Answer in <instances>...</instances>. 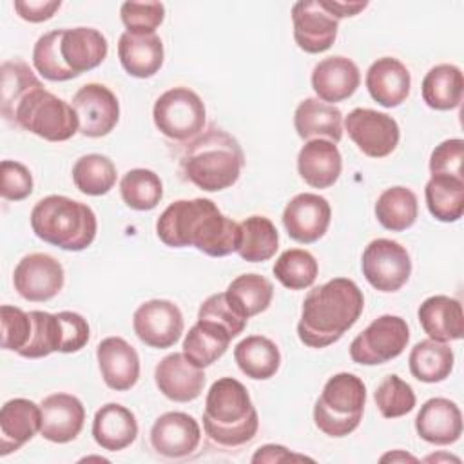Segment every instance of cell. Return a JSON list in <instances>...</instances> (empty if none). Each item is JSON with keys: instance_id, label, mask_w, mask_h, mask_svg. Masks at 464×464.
Listing matches in <instances>:
<instances>
[{"instance_id": "cell-1", "label": "cell", "mask_w": 464, "mask_h": 464, "mask_svg": "<svg viewBox=\"0 0 464 464\" xmlns=\"http://www.w3.org/2000/svg\"><path fill=\"white\" fill-rule=\"evenodd\" d=\"M156 234L167 246H196L210 257H225L237 252L241 239L239 223L227 218L207 198L170 203L156 221Z\"/></svg>"}, {"instance_id": "cell-2", "label": "cell", "mask_w": 464, "mask_h": 464, "mask_svg": "<svg viewBox=\"0 0 464 464\" xmlns=\"http://www.w3.org/2000/svg\"><path fill=\"white\" fill-rule=\"evenodd\" d=\"M364 295L348 277H334L312 288L297 323L299 341L310 348H326L337 343L361 317Z\"/></svg>"}, {"instance_id": "cell-3", "label": "cell", "mask_w": 464, "mask_h": 464, "mask_svg": "<svg viewBox=\"0 0 464 464\" xmlns=\"http://www.w3.org/2000/svg\"><path fill=\"white\" fill-rule=\"evenodd\" d=\"M245 165L239 141L227 130L208 125L187 141L179 154V174L201 190L219 192L232 187Z\"/></svg>"}, {"instance_id": "cell-4", "label": "cell", "mask_w": 464, "mask_h": 464, "mask_svg": "<svg viewBox=\"0 0 464 464\" xmlns=\"http://www.w3.org/2000/svg\"><path fill=\"white\" fill-rule=\"evenodd\" d=\"M259 428V417L248 390L234 377H221L207 392L203 430L207 437L223 448H237L250 442Z\"/></svg>"}, {"instance_id": "cell-5", "label": "cell", "mask_w": 464, "mask_h": 464, "mask_svg": "<svg viewBox=\"0 0 464 464\" xmlns=\"http://www.w3.org/2000/svg\"><path fill=\"white\" fill-rule=\"evenodd\" d=\"M29 219L36 237L71 252L91 246L98 230L96 214L89 205L58 194L36 201Z\"/></svg>"}, {"instance_id": "cell-6", "label": "cell", "mask_w": 464, "mask_h": 464, "mask_svg": "<svg viewBox=\"0 0 464 464\" xmlns=\"http://www.w3.org/2000/svg\"><path fill=\"white\" fill-rule=\"evenodd\" d=\"M366 386L353 373L332 375L314 406V422L328 437H346L361 424Z\"/></svg>"}, {"instance_id": "cell-7", "label": "cell", "mask_w": 464, "mask_h": 464, "mask_svg": "<svg viewBox=\"0 0 464 464\" xmlns=\"http://www.w3.org/2000/svg\"><path fill=\"white\" fill-rule=\"evenodd\" d=\"M9 123L47 141H67L78 132V116L72 105L44 89V85L24 94Z\"/></svg>"}, {"instance_id": "cell-8", "label": "cell", "mask_w": 464, "mask_h": 464, "mask_svg": "<svg viewBox=\"0 0 464 464\" xmlns=\"http://www.w3.org/2000/svg\"><path fill=\"white\" fill-rule=\"evenodd\" d=\"M205 103L188 87L165 91L152 107L156 129L174 141H188L205 127Z\"/></svg>"}, {"instance_id": "cell-9", "label": "cell", "mask_w": 464, "mask_h": 464, "mask_svg": "<svg viewBox=\"0 0 464 464\" xmlns=\"http://www.w3.org/2000/svg\"><path fill=\"white\" fill-rule=\"evenodd\" d=\"M410 341V328L399 315L384 314L373 319L350 344V357L357 364L375 366L399 357Z\"/></svg>"}, {"instance_id": "cell-10", "label": "cell", "mask_w": 464, "mask_h": 464, "mask_svg": "<svg viewBox=\"0 0 464 464\" xmlns=\"http://www.w3.org/2000/svg\"><path fill=\"white\" fill-rule=\"evenodd\" d=\"M361 268L362 276L375 290L397 292L410 279L411 259L401 243L379 237L366 245Z\"/></svg>"}, {"instance_id": "cell-11", "label": "cell", "mask_w": 464, "mask_h": 464, "mask_svg": "<svg viewBox=\"0 0 464 464\" xmlns=\"http://www.w3.org/2000/svg\"><path fill=\"white\" fill-rule=\"evenodd\" d=\"M344 129L357 149L368 158H386L399 145L401 130L397 121L373 109L357 107L344 118Z\"/></svg>"}, {"instance_id": "cell-12", "label": "cell", "mask_w": 464, "mask_h": 464, "mask_svg": "<svg viewBox=\"0 0 464 464\" xmlns=\"http://www.w3.org/2000/svg\"><path fill=\"white\" fill-rule=\"evenodd\" d=\"M63 281L65 274L62 263L42 252L24 256L13 272L14 290L31 303L53 299L63 288Z\"/></svg>"}, {"instance_id": "cell-13", "label": "cell", "mask_w": 464, "mask_h": 464, "mask_svg": "<svg viewBox=\"0 0 464 464\" xmlns=\"http://www.w3.org/2000/svg\"><path fill=\"white\" fill-rule=\"evenodd\" d=\"M132 328L143 344L158 350L170 348L183 334V314L169 299H150L136 308Z\"/></svg>"}, {"instance_id": "cell-14", "label": "cell", "mask_w": 464, "mask_h": 464, "mask_svg": "<svg viewBox=\"0 0 464 464\" xmlns=\"http://www.w3.org/2000/svg\"><path fill=\"white\" fill-rule=\"evenodd\" d=\"M71 105L78 116V132L87 138L107 136L120 120L118 98L102 83L82 85Z\"/></svg>"}, {"instance_id": "cell-15", "label": "cell", "mask_w": 464, "mask_h": 464, "mask_svg": "<svg viewBox=\"0 0 464 464\" xmlns=\"http://www.w3.org/2000/svg\"><path fill=\"white\" fill-rule=\"evenodd\" d=\"M294 40L308 54H319L332 47L337 38L339 20L321 0H299L292 5Z\"/></svg>"}, {"instance_id": "cell-16", "label": "cell", "mask_w": 464, "mask_h": 464, "mask_svg": "<svg viewBox=\"0 0 464 464\" xmlns=\"http://www.w3.org/2000/svg\"><path fill=\"white\" fill-rule=\"evenodd\" d=\"M332 219V208L326 198L312 192L294 196L283 210L286 234L297 243H315L324 236Z\"/></svg>"}, {"instance_id": "cell-17", "label": "cell", "mask_w": 464, "mask_h": 464, "mask_svg": "<svg viewBox=\"0 0 464 464\" xmlns=\"http://www.w3.org/2000/svg\"><path fill=\"white\" fill-rule=\"evenodd\" d=\"M201 440L198 420L183 411H167L160 415L150 428V446L167 459H183L192 455Z\"/></svg>"}, {"instance_id": "cell-18", "label": "cell", "mask_w": 464, "mask_h": 464, "mask_svg": "<svg viewBox=\"0 0 464 464\" xmlns=\"http://www.w3.org/2000/svg\"><path fill=\"white\" fill-rule=\"evenodd\" d=\"M154 382L167 399L174 402H190L203 392L205 372L188 361L183 352H174L156 364Z\"/></svg>"}, {"instance_id": "cell-19", "label": "cell", "mask_w": 464, "mask_h": 464, "mask_svg": "<svg viewBox=\"0 0 464 464\" xmlns=\"http://www.w3.org/2000/svg\"><path fill=\"white\" fill-rule=\"evenodd\" d=\"M58 51L63 65L76 78L105 60L109 44L107 38L92 27L58 29Z\"/></svg>"}, {"instance_id": "cell-20", "label": "cell", "mask_w": 464, "mask_h": 464, "mask_svg": "<svg viewBox=\"0 0 464 464\" xmlns=\"http://www.w3.org/2000/svg\"><path fill=\"white\" fill-rule=\"evenodd\" d=\"M42 428L40 435L54 444L74 440L85 422L82 401L71 393H51L40 402Z\"/></svg>"}, {"instance_id": "cell-21", "label": "cell", "mask_w": 464, "mask_h": 464, "mask_svg": "<svg viewBox=\"0 0 464 464\" xmlns=\"http://www.w3.org/2000/svg\"><path fill=\"white\" fill-rule=\"evenodd\" d=\"M96 359L103 382L114 392L130 390L140 379V357L123 337L112 335L100 341Z\"/></svg>"}, {"instance_id": "cell-22", "label": "cell", "mask_w": 464, "mask_h": 464, "mask_svg": "<svg viewBox=\"0 0 464 464\" xmlns=\"http://www.w3.org/2000/svg\"><path fill=\"white\" fill-rule=\"evenodd\" d=\"M415 431L430 444H453L462 435V413L450 399H428L415 417Z\"/></svg>"}, {"instance_id": "cell-23", "label": "cell", "mask_w": 464, "mask_h": 464, "mask_svg": "<svg viewBox=\"0 0 464 464\" xmlns=\"http://www.w3.org/2000/svg\"><path fill=\"white\" fill-rule=\"evenodd\" d=\"M42 428V410L29 399H11L0 410V455L5 457L29 442Z\"/></svg>"}, {"instance_id": "cell-24", "label": "cell", "mask_w": 464, "mask_h": 464, "mask_svg": "<svg viewBox=\"0 0 464 464\" xmlns=\"http://www.w3.org/2000/svg\"><path fill=\"white\" fill-rule=\"evenodd\" d=\"M361 83L359 67L346 56H328L312 71V89L324 103L350 98Z\"/></svg>"}, {"instance_id": "cell-25", "label": "cell", "mask_w": 464, "mask_h": 464, "mask_svg": "<svg viewBox=\"0 0 464 464\" xmlns=\"http://www.w3.org/2000/svg\"><path fill=\"white\" fill-rule=\"evenodd\" d=\"M364 82L370 96L379 105L392 109L406 102L411 87V74L401 60L382 56L370 65Z\"/></svg>"}, {"instance_id": "cell-26", "label": "cell", "mask_w": 464, "mask_h": 464, "mask_svg": "<svg viewBox=\"0 0 464 464\" xmlns=\"http://www.w3.org/2000/svg\"><path fill=\"white\" fill-rule=\"evenodd\" d=\"M299 176L314 188L332 187L343 170V158L334 141L310 140L297 154Z\"/></svg>"}, {"instance_id": "cell-27", "label": "cell", "mask_w": 464, "mask_h": 464, "mask_svg": "<svg viewBox=\"0 0 464 464\" xmlns=\"http://www.w3.org/2000/svg\"><path fill=\"white\" fill-rule=\"evenodd\" d=\"M419 323L430 339L450 343L464 335V314L460 301L450 295H431L417 310Z\"/></svg>"}, {"instance_id": "cell-28", "label": "cell", "mask_w": 464, "mask_h": 464, "mask_svg": "<svg viewBox=\"0 0 464 464\" xmlns=\"http://www.w3.org/2000/svg\"><path fill=\"white\" fill-rule=\"evenodd\" d=\"M294 127L301 140H328L339 143L343 138V112L319 98H306L294 112Z\"/></svg>"}, {"instance_id": "cell-29", "label": "cell", "mask_w": 464, "mask_h": 464, "mask_svg": "<svg viewBox=\"0 0 464 464\" xmlns=\"http://www.w3.org/2000/svg\"><path fill=\"white\" fill-rule=\"evenodd\" d=\"M138 435V420L134 413L118 404H103L92 419L94 442L107 451H120L130 446Z\"/></svg>"}, {"instance_id": "cell-30", "label": "cell", "mask_w": 464, "mask_h": 464, "mask_svg": "<svg viewBox=\"0 0 464 464\" xmlns=\"http://www.w3.org/2000/svg\"><path fill=\"white\" fill-rule=\"evenodd\" d=\"M163 42L154 34L123 33L118 40V58L121 67L134 78H150L163 65Z\"/></svg>"}, {"instance_id": "cell-31", "label": "cell", "mask_w": 464, "mask_h": 464, "mask_svg": "<svg viewBox=\"0 0 464 464\" xmlns=\"http://www.w3.org/2000/svg\"><path fill=\"white\" fill-rule=\"evenodd\" d=\"M237 368L254 381H266L274 377L281 366V353L277 344L265 335H248L234 348Z\"/></svg>"}, {"instance_id": "cell-32", "label": "cell", "mask_w": 464, "mask_h": 464, "mask_svg": "<svg viewBox=\"0 0 464 464\" xmlns=\"http://www.w3.org/2000/svg\"><path fill=\"white\" fill-rule=\"evenodd\" d=\"M420 87L422 100L430 109H457L462 102L464 92L462 71L453 63H439L426 72Z\"/></svg>"}, {"instance_id": "cell-33", "label": "cell", "mask_w": 464, "mask_h": 464, "mask_svg": "<svg viewBox=\"0 0 464 464\" xmlns=\"http://www.w3.org/2000/svg\"><path fill=\"white\" fill-rule=\"evenodd\" d=\"M232 337L218 323L198 319L183 339V353L199 368L214 364L225 355Z\"/></svg>"}, {"instance_id": "cell-34", "label": "cell", "mask_w": 464, "mask_h": 464, "mask_svg": "<svg viewBox=\"0 0 464 464\" xmlns=\"http://www.w3.org/2000/svg\"><path fill=\"white\" fill-rule=\"evenodd\" d=\"M411 375L420 382H440L453 370V350L440 341H419L408 357Z\"/></svg>"}, {"instance_id": "cell-35", "label": "cell", "mask_w": 464, "mask_h": 464, "mask_svg": "<svg viewBox=\"0 0 464 464\" xmlns=\"http://www.w3.org/2000/svg\"><path fill=\"white\" fill-rule=\"evenodd\" d=\"M430 214L442 221H459L464 214V179L455 176H431L424 188Z\"/></svg>"}, {"instance_id": "cell-36", "label": "cell", "mask_w": 464, "mask_h": 464, "mask_svg": "<svg viewBox=\"0 0 464 464\" xmlns=\"http://www.w3.org/2000/svg\"><path fill=\"white\" fill-rule=\"evenodd\" d=\"M419 214L417 196L406 187H390L375 201L377 221L392 232H402L410 228Z\"/></svg>"}, {"instance_id": "cell-37", "label": "cell", "mask_w": 464, "mask_h": 464, "mask_svg": "<svg viewBox=\"0 0 464 464\" xmlns=\"http://www.w3.org/2000/svg\"><path fill=\"white\" fill-rule=\"evenodd\" d=\"M241 239L237 254L248 263H263L270 259L279 245L276 225L265 216H250L239 223Z\"/></svg>"}, {"instance_id": "cell-38", "label": "cell", "mask_w": 464, "mask_h": 464, "mask_svg": "<svg viewBox=\"0 0 464 464\" xmlns=\"http://www.w3.org/2000/svg\"><path fill=\"white\" fill-rule=\"evenodd\" d=\"M237 312L250 319L265 312L274 297L272 283L259 274H241L225 290Z\"/></svg>"}, {"instance_id": "cell-39", "label": "cell", "mask_w": 464, "mask_h": 464, "mask_svg": "<svg viewBox=\"0 0 464 464\" xmlns=\"http://www.w3.org/2000/svg\"><path fill=\"white\" fill-rule=\"evenodd\" d=\"M72 181L82 194L103 196L116 183V167L103 154H85L72 167Z\"/></svg>"}, {"instance_id": "cell-40", "label": "cell", "mask_w": 464, "mask_h": 464, "mask_svg": "<svg viewBox=\"0 0 464 464\" xmlns=\"http://www.w3.org/2000/svg\"><path fill=\"white\" fill-rule=\"evenodd\" d=\"M123 203L132 210H152L163 198V183L154 170L132 169L120 181Z\"/></svg>"}, {"instance_id": "cell-41", "label": "cell", "mask_w": 464, "mask_h": 464, "mask_svg": "<svg viewBox=\"0 0 464 464\" xmlns=\"http://www.w3.org/2000/svg\"><path fill=\"white\" fill-rule=\"evenodd\" d=\"M272 272L285 288L304 290L314 285L319 265L308 250L288 248L276 259Z\"/></svg>"}, {"instance_id": "cell-42", "label": "cell", "mask_w": 464, "mask_h": 464, "mask_svg": "<svg viewBox=\"0 0 464 464\" xmlns=\"http://www.w3.org/2000/svg\"><path fill=\"white\" fill-rule=\"evenodd\" d=\"M0 74H2V85H0L2 116L9 121L16 103L24 98V94L42 85V82L34 76L31 67L18 58L5 60L0 67Z\"/></svg>"}, {"instance_id": "cell-43", "label": "cell", "mask_w": 464, "mask_h": 464, "mask_svg": "<svg viewBox=\"0 0 464 464\" xmlns=\"http://www.w3.org/2000/svg\"><path fill=\"white\" fill-rule=\"evenodd\" d=\"M29 315L33 321L31 339L25 348L18 352V355L25 359H40L51 355L53 352H60L63 332L58 315L42 310H33Z\"/></svg>"}, {"instance_id": "cell-44", "label": "cell", "mask_w": 464, "mask_h": 464, "mask_svg": "<svg viewBox=\"0 0 464 464\" xmlns=\"http://www.w3.org/2000/svg\"><path fill=\"white\" fill-rule=\"evenodd\" d=\"M373 401L384 419L402 417L415 408L413 388L395 373L384 377V381L375 388Z\"/></svg>"}, {"instance_id": "cell-45", "label": "cell", "mask_w": 464, "mask_h": 464, "mask_svg": "<svg viewBox=\"0 0 464 464\" xmlns=\"http://www.w3.org/2000/svg\"><path fill=\"white\" fill-rule=\"evenodd\" d=\"M33 65L49 82H67L74 76L67 71L58 51V29L42 34L33 47Z\"/></svg>"}, {"instance_id": "cell-46", "label": "cell", "mask_w": 464, "mask_h": 464, "mask_svg": "<svg viewBox=\"0 0 464 464\" xmlns=\"http://www.w3.org/2000/svg\"><path fill=\"white\" fill-rule=\"evenodd\" d=\"M120 16L127 33L154 34L163 24L165 5L161 2H123Z\"/></svg>"}, {"instance_id": "cell-47", "label": "cell", "mask_w": 464, "mask_h": 464, "mask_svg": "<svg viewBox=\"0 0 464 464\" xmlns=\"http://www.w3.org/2000/svg\"><path fill=\"white\" fill-rule=\"evenodd\" d=\"M198 319L203 321H212L221 324L230 337H237L245 326H246V317H243L237 308L232 304V301L228 299L227 292H219V294H212L208 295L198 310Z\"/></svg>"}, {"instance_id": "cell-48", "label": "cell", "mask_w": 464, "mask_h": 464, "mask_svg": "<svg viewBox=\"0 0 464 464\" xmlns=\"http://www.w3.org/2000/svg\"><path fill=\"white\" fill-rule=\"evenodd\" d=\"M0 323H2V348L11 352H20L31 339L33 321L29 312L22 308L2 304L0 308Z\"/></svg>"}, {"instance_id": "cell-49", "label": "cell", "mask_w": 464, "mask_h": 464, "mask_svg": "<svg viewBox=\"0 0 464 464\" xmlns=\"http://www.w3.org/2000/svg\"><path fill=\"white\" fill-rule=\"evenodd\" d=\"M33 192L31 170L13 160H4L0 163V194L7 201H22Z\"/></svg>"}, {"instance_id": "cell-50", "label": "cell", "mask_w": 464, "mask_h": 464, "mask_svg": "<svg viewBox=\"0 0 464 464\" xmlns=\"http://www.w3.org/2000/svg\"><path fill=\"white\" fill-rule=\"evenodd\" d=\"M462 158H464V141L460 138H451L439 143L430 156L431 176L462 178Z\"/></svg>"}, {"instance_id": "cell-51", "label": "cell", "mask_w": 464, "mask_h": 464, "mask_svg": "<svg viewBox=\"0 0 464 464\" xmlns=\"http://www.w3.org/2000/svg\"><path fill=\"white\" fill-rule=\"evenodd\" d=\"M56 315L62 323V332H63L60 352L72 353V352L82 350L89 343V335H91L89 324L83 319V315H80L76 312H69V310L58 312Z\"/></svg>"}, {"instance_id": "cell-52", "label": "cell", "mask_w": 464, "mask_h": 464, "mask_svg": "<svg viewBox=\"0 0 464 464\" xmlns=\"http://www.w3.org/2000/svg\"><path fill=\"white\" fill-rule=\"evenodd\" d=\"M14 11L25 22L38 24L54 16L62 7L60 0H14Z\"/></svg>"}, {"instance_id": "cell-53", "label": "cell", "mask_w": 464, "mask_h": 464, "mask_svg": "<svg viewBox=\"0 0 464 464\" xmlns=\"http://www.w3.org/2000/svg\"><path fill=\"white\" fill-rule=\"evenodd\" d=\"M288 460H312V459L303 455H294L290 450L279 444H265L252 455V462H288Z\"/></svg>"}, {"instance_id": "cell-54", "label": "cell", "mask_w": 464, "mask_h": 464, "mask_svg": "<svg viewBox=\"0 0 464 464\" xmlns=\"http://www.w3.org/2000/svg\"><path fill=\"white\" fill-rule=\"evenodd\" d=\"M321 2L337 20L346 16H355L357 13L368 7V2H335V0H321Z\"/></svg>"}, {"instance_id": "cell-55", "label": "cell", "mask_w": 464, "mask_h": 464, "mask_svg": "<svg viewBox=\"0 0 464 464\" xmlns=\"http://www.w3.org/2000/svg\"><path fill=\"white\" fill-rule=\"evenodd\" d=\"M381 460L384 462V460H411V462H417V459L415 457H411V455H408V453H404V451H393V453H388V455H382L381 457Z\"/></svg>"}, {"instance_id": "cell-56", "label": "cell", "mask_w": 464, "mask_h": 464, "mask_svg": "<svg viewBox=\"0 0 464 464\" xmlns=\"http://www.w3.org/2000/svg\"><path fill=\"white\" fill-rule=\"evenodd\" d=\"M439 457H428L426 460H437ZM442 459H455V457H442ZM455 460H459V459H455Z\"/></svg>"}]
</instances>
